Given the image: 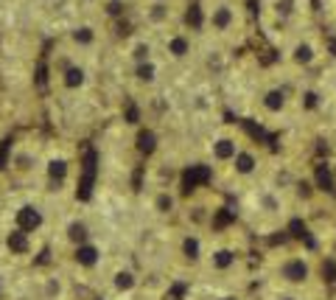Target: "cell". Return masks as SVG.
<instances>
[{
    "mask_svg": "<svg viewBox=\"0 0 336 300\" xmlns=\"http://www.w3.org/2000/svg\"><path fill=\"white\" fill-rule=\"evenodd\" d=\"M278 278L289 286H305L311 281V264L303 255H289L280 261L278 267Z\"/></svg>",
    "mask_w": 336,
    "mask_h": 300,
    "instance_id": "obj_1",
    "label": "cell"
},
{
    "mask_svg": "<svg viewBox=\"0 0 336 300\" xmlns=\"http://www.w3.org/2000/svg\"><path fill=\"white\" fill-rule=\"evenodd\" d=\"M230 163H233V171H236L238 177H252V174L258 171V157H255V152H249V149H238L236 157H233Z\"/></svg>",
    "mask_w": 336,
    "mask_h": 300,
    "instance_id": "obj_2",
    "label": "cell"
},
{
    "mask_svg": "<svg viewBox=\"0 0 336 300\" xmlns=\"http://www.w3.org/2000/svg\"><path fill=\"white\" fill-rule=\"evenodd\" d=\"M236 152H238L236 137L221 135V137H216V141H213V160H216V163H230V160L236 157Z\"/></svg>",
    "mask_w": 336,
    "mask_h": 300,
    "instance_id": "obj_3",
    "label": "cell"
},
{
    "mask_svg": "<svg viewBox=\"0 0 336 300\" xmlns=\"http://www.w3.org/2000/svg\"><path fill=\"white\" fill-rule=\"evenodd\" d=\"M261 104H263V110H266V112L278 115V112H283L286 104H289V93H286L283 87H272V90H266V93H263Z\"/></svg>",
    "mask_w": 336,
    "mask_h": 300,
    "instance_id": "obj_4",
    "label": "cell"
},
{
    "mask_svg": "<svg viewBox=\"0 0 336 300\" xmlns=\"http://www.w3.org/2000/svg\"><path fill=\"white\" fill-rule=\"evenodd\" d=\"M233 26H236V11H233L230 6H216L213 14H210V28L224 34V31H230Z\"/></svg>",
    "mask_w": 336,
    "mask_h": 300,
    "instance_id": "obj_5",
    "label": "cell"
},
{
    "mask_svg": "<svg viewBox=\"0 0 336 300\" xmlns=\"http://www.w3.org/2000/svg\"><path fill=\"white\" fill-rule=\"evenodd\" d=\"M17 225H20V230H23V233L37 230V227L42 225V213L37 211V208L26 205V208H20V213H17Z\"/></svg>",
    "mask_w": 336,
    "mask_h": 300,
    "instance_id": "obj_6",
    "label": "cell"
},
{
    "mask_svg": "<svg viewBox=\"0 0 336 300\" xmlns=\"http://www.w3.org/2000/svg\"><path fill=\"white\" fill-rule=\"evenodd\" d=\"M314 59H317V51H314V45L311 43H297L291 48V62L300 65V68H308Z\"/></svg>",
    "mask_w": 336,
    "mask_h": 300,
    "instance_id": "obj_7",
    "label": "cell"
},
{
    "mask_svg": "<svg viewBox=\"0 0 336 300\" xmlns=\"http://www.w3.org/2000/svg\"><path fill=\"white\" fill-rule=\"evenodd\" d=\"M165 51L171 53L174 59H185V56L191 53V39H188V37H182V34H174V37L168 39Z\"/></svg>",
    "mask_w": 336,
    "mask_h": 300,
    "instance_id": "obj_8",
    "label": "cell"
},
{
    "mask_svg": "<svg viewBox=\"0 0 336 300\" xmlns=\"http://www.w3.org/2000/svg\"><path fill=\"white\" fill-rule=\"evenodd\" d=\"M210 179V166H194V169L185 171V191H194L199 183Z\"/></svg>",
    "mask_w": 336,
    "mask_h": 300,
    "instance_id": "obj_9",
    "label": "cell"
},
{
    "mask_svg": "<svg viewBox=\"0 0 336 300\" xmlns=\"http://www.w3.org/2000/svg\"><path fill=\"white\" fill-rule=\"evenodd\" d=\"M233 264H236V250H230V247H219V250L213 253V267L219 269V272L230 269Z\"/></svg>",
    "mask_w": 336,
    "mask_h": 300,
    "instance_id": "obj_10",
    "label": "cell"
},
{
    "mask_svg": "<svg viewBox=\"0 0 336 300\" xmlns=\"http://www.w3.org/2000/svg\"><path fill=\"white\" fill-rule=\"evenodd\" d=\"M182 255L188 258L191 264H196L202 258V242L196 236H185V242H182Z\"/></svg>",
    "mask_w": 336,
    "mask_h": 300,
    "instance_id": "obj_11",
    "label": "cell"
},
{
    "mask_svg": "<svg viewBox=\"0 0 336 300\" xmlns=\"http://www.w3.org/2000/svg\"><path fill=\"white\" fill-rule=\"evenodd\" d=\"M76 261H79L81 267H93V264L98 261V250L90 247V244H81V247L76 250Z\"/></svg>",
    "mask_w": 336,
    "mask_h": 300,
    "instance_id": "obj_12",
    "label": "cell"
},
{
    "mask_svg": "<svg viewBox=\"0 0 336 300\" xmlns=\"http://www.w3.org/2000/svg\"><path fill=\"white\" fill-rule=\"evenodd\" d=\"M9 250H11V253H26V250H28V238H26V233H23V230L9 233Z\"/></svg>",
    "mask_w": 336,
    "mask_h": 300,
    "instance_id": "obj_13",
    "label": "cell"
},
{
    "mask_svg": "<svg viewBox=\"0 0 336 300\" xmlns=\"http://www.w3.org/2000/svg\"><path fill=\"white\" fill-rule=\"evenodd\" d=\"M81 85H84V70L81 68H68V70H65V87L76 90V87H81Z\"/></svg>",
    "mask_w": 336,
    "mask_h": 300,
    "instance_id": "obj_14",
    "label": "cell"
},
{
    "mask_svg": "<svg viewBox=\"0 0 336 300\" xmlns=\"http://www.w3.org/2000/svg\"><path fill=\"white\" fill-rule=\"evenodd\" d=\"M135 76L149 85V82L157 79V68H154V62H140V65H137V70H135Z\"/></svg>",
    "mask_w": 336,
    "mask_h": 300,
    "instance_id": "obj_15",
    "label": "cell"
},
{
    "mask_svg": "<svg viewBox=\"0 0 336 300\" xmlns=\"http://www.w3.org/2000/svg\"><path fill=\"white\" fill-rule=\"evenodd\" d=\"M185 23H188L194 31H199L202 26H205V14H202V9L199 6H191L188 9V14H185Z\"/></svg>",
    "mask_w": 336,
    "mask_h": 300,
    "instance_id": "obj_16",
    "label": "cell"
},
{
    "mask_svg": "<svg viewBox=\"0 0 336 300\" xmlns=\"http://www.w3.org/2000/svg\"><path fill=\"white\" fill-rule=\"evenodd\" d=\"M154 146H157V137H154V132H140L137 135V149L140 152H154Z\"/></svg>",
    "mask_w": 336,
    "mask_h": 300,
    "instance_id": "obj_17",
    "label": "cell"
},
{
    "mask_svg": "<svg viewBox=\"0 0 336 300\" xmlns=\"http://www.w3.org/2000/svg\"><path fill=\"white\" fill-rule=\"evenodd\" d=\"M48 174H51V179L62 183L65 174H68V163H65V160H51V166H48Z\"/></svg>",
    "mask_w": 336,
    "mask_h": 300,
    "instance_id": "obj_18",
    "label": "cell"
},
{
    "mask_svg": "<svg viewBox=\"0 0 336 300\" xmlns=\"http://www.w3.org/2000/svg\"><path fill=\"white\" fill-rule=\"evenodd\" d=\"M68 236H70V242H76V244H81L84 238H87V227L84 225H79V222H76V225H70V230H68Z\"/></svg>",
    "mask_w": 336,
    "mask_h": 300,
    "instance_id": "obj_19",
    "label": "cell"
},
{
    "mask_svg": "<svg viewBox=\"0 0 336 300\" xmlns=\"http://www.w3.org/2000/svg\"><path fill=\"white\" fill-rule=\"evenodd\" d=\"M115 286H118V289H132V286H135L132 272H118L115 275Z\"/></svg>",
    "mask_w": 336,
    "mask_h": 300,
    "instance_id": "obj_20",
    "label": "cell"
},
{
    "mask_svg": "<svg viewBox=\"0 0 336 300\" xmlns=\"http://www.w3.org/2000/svg\"><path fill=\"white\" fill-rule=\"evenodd\" d=\"M185 292H188V286H185V284H174L171 289L165 292V300H182Z\"/></svg>",
    "mask_w": 336,
    "mask_h": 300,
    "instance_id": "obj_21",
    "label": "cell"
},
{
    "mask_svg": "<svg viewBox=\"0 0 336 300\" xmlns=\"http://www.w3.org/2000/svg\"><path fill=\"white\" fill-rule=\"evenodd\" d=\"M275 11H278V17H289L294 11V0H278V3H275Z\"/></svg>",
    "mask_w": 336,
    "mask_h": 300,
    "instance_id": "obj_22",
    "label": "cell"
},
{
    "mask_svg": "<svg viewBox=\"0 0 336 300\" xmlns=\"http://www.w3.org/2000/svg\"><path fill=\"white\" fill-rule=\"evenodd\" d=\"M149 53H152V48H149L146 43L137 45V48H135V59H137V65H140V62H149Z\"/></svg>",
    "mask_w": 336,
    "mask_h": 300,
    "instance_id": "obj_23",
    "label": "cell"
},
{
    "mask_svg": "<svg viewBox=\"0 0 336 300\" xmlns=\"http://www.w3.org/2000/svg\"><path fill=\"white\" fill-rule=\"evenodd\" d=\"M320 272H322V278H325V281H336V264L333 261H325Z\"/></svg>",
    "mask_w": 336,
    "mask_h": 300,
    "instance_id": "obj_24",
    "label": "cell"
},
{
    "mask_svg": "<svg viewBox=\"0 0 336 300\" xmlns=\"http://www.w3.org/2000/svg\"><path fill=\"white\" fill-rule=\"evenodd\" d=\"M289 230H291V236H300V238L308 233V230H305V225H303L300 219H291V222H289Z\"/></svg>",
    "mask_w": 336,
    "mask_h": 300,
    "instance_id": "obj_25",
    "label": "cell"
},
{
    "mask_svg": "<svg viewBox=\"0 0 336 300\" xmlns=\"http://www.w3.org/2000/svg\"><path fill=\"white\" fill-rule=\"evenodd\" d=\"M171 208H174V199H171V196H165V194H160V196H157V211L168 213Z\"/></svg>",
    "mask_w": 336,
    "mask_h": 300,
    "instance_id": "obj_26",
    "label": "cell"
},
{
    "mask_svg": "<svg viewBox=\"0 0 336 300\" xmlns=\"http://www.w3.org/2000/svg\"><path fill=\"white\" fill-rule=\"evenodd\" d=\"M165 14H168L165 3H154L152 6V20H165Z\"/></svg>",
    "mask_w": 336,
    "mask_h": 300,
    "instance_id": "obj_27",
    "label": "cell"
},
{
    "mask_svg": "<svg viewBox=\"0 0 336 300\" xmlns=\"http://www.w3.org/2000/svg\"><path fill=\"white\" fill-rule=\"evenodd\" d=\"M73 37H76V43H90V39H93V31H90V28H79Z\"/></svg>",
    "mask_w": 336,
    "mask_h": 300,
    "instance_id": "obj_28",
    "label": "cell"
},
{
    "mask_svg": "<svg viewBox=\"0 0 336 300\" xmlns=\"http://www.w3.org/2000/svg\"><path fill=\"white\" fill-rule=\"evenodd\" d=\"M9 146H11V141H3V146H0V169H6V154H9Z\"/></svg>",
    "mask_w": 336,
    "mask_h": 300,
    "instance_id": "obj_29",
    "label": "cell"
},
{
    "mask_svg": "<svg viewBox=\"0 0 336 300\" xmlns=\"http://www.w3.org/2000/svg\"><path fill=\"white\" fill-rule=\"evenodd\" d=\"M303 98H305V107H308V110H314L317 107V93H305Z\"/></svg>",
    "mask_w": 336,
    "mask_h": 300,
    "instance_id": "obj_30",
    "label": "cell"
},
{
    "mask_svg": "<svg viewBox=\"0 0 336 300\" xmlns=\"http://www.w3.org/2000/svg\"><path fill=\"white\" fill-rule=\"evenodd\" d=\"M107 11H110V14H121V11H123V6L118 3V0H112V3H110V9H107Z\"/></svg>",
    "mask_w": 336,
    "mask_h": 300,
    "instance_id": "obj_31",
    "label": "cell"
},
{
    "mask_svg": "<svg viewBox=\"0 0 336 300\" xmlns=\"http://www.w3.org/2000/svg\"><path fill=\"white\" fill-rule=\"evenodd\" d=\"M219 300H238L236 295H224V297H219Z\"/></svg>",
    "mask_w": 336,
    "mask_h": 300,
    "instance_id": "obj_32",
    "label": "cell"
},
{
    "mask_svg": "<svg viewBox=\"0 0 336 300\" xmlns=\"http://www.w3.org/2000/svg\"><path fill=\"white\" fill-rule=\"evenodd\" d=\"M278 300H297V297H291V295H283V297H278Z\"/></svg>",
    "mask_w": 336,
    "mask_h": 300,
    "instance_id": "obj_33",
    "label": "cell"
},
{
    "mask_svg": "<svg viewBox=\"0 0 336 300\" xmlns=\"http://www.w3.org/2000/svg\"><path fill=\"white\" fill-rule=\"evenodd\" d=\"M157 3H163V0H157Z\"/></svg>",
    "mask_w": 336,
    "mask_h": 300,
    "instance_id": "obj_34",
    "label": "cell"
}]
</instances>
